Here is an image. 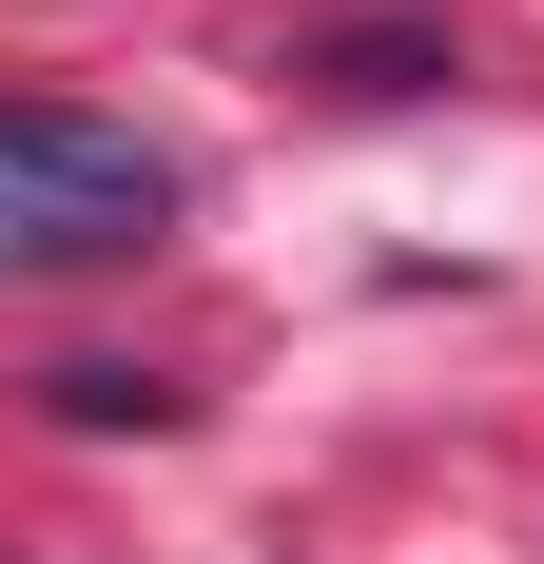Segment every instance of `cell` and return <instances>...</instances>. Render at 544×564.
I'll list each match as a JSON object with an SVG mask.
<instances>
[{
	"instance_id": "cell-3",
	"label": "cell",
	"mask_w": 544,
	"mask_h": 564,
	"mask_svg": "<svg viewBox=\"0 0 544 564\" xmlns=\"http://www.w3.org/2000/svg\"><path fill=\"white\" fill-rule=\"evenodd\" d=\"M312 78H330V98H428V78H447V40H330Z\"/></svg>"
},
{
	"instance_id": "cell-2",
	"label": "cell",
	"mask_w": 544,
	"mask_h": 564,
	"mask_svg": "<svg viewBox=\"0 0 544 564\" xmlns=\"http://www.w3.org/2000/svg\"><path fill=\"white\" fill-rule=\"evenodd\" d=\"M40 390H58V429H175L156 370H98V350H78V370H40Z\"/></svg>"
},
{
	"instance_id": "cell-1",
	"label": "cell",
	"mask_w": 544,
	"mask_h": 564,
	"mask_svg": "<svg viewBox=\"0 0 544 564\" xmlns=\"http://www.w3.org/2000/svg\"><path fill=\"white\" fill-rule=\"evenodd\" d=\"M175 234V156L117 137L78 98H0V273H58V253H156Z\"/></svg>"
}]
</instances>
